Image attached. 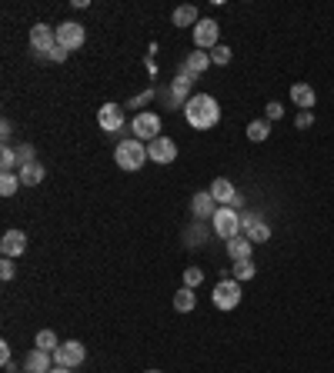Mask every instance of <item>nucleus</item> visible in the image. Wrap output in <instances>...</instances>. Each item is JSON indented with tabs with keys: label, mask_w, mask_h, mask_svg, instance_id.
Instances as JSON below:
<instances>
[{
	"label": "nucleus",
	"mask_w": 334,
	"mask_h": 373,
	"mask_svg": "<svg viewBox=\"0 0 334 373\" xmlns=\"http://www.w3.org/2000/svg\"><path fill=\"white\" fill-rule=\"evenodd\" d=\"M184 117L194 130H211L221 120V104L214 100L211 93H194L187 104H184Z\"/></svg>",
	"instance_id": "nucleus-1"
},
{
	"label": "nucleus",
	"mask_w": 334,
	"mask_h": 373,
	"mask_svg": "<svg viewBox=\"0 0 334 373\" xmlns=\"http://www.w3.org/2000/svg\"><path fill=\"white\" fill-rule=\"evenodd\" d=\"M114 160H117V167H121V170L134 174V170H140V167L147 164V144H140L137 137L121 140V144H117V150H114Z\"/></svg>",
	"instance_id": "nucleus-2"
},
{
	"label": "nucleus",
	"mask_w": 334,
	"mask_h": 373,
	"mask_svg": "<svg viewBox=\"0 0 334 373\" xmlns=\"http://www.w3.org/2000/svg\"><path fill=\"white\" fill-rule=\"evenodd\" d=\"M211 230L224 240V243L234 237H241V213L234 207H217V213L211 217Z\"/></svg>",
	"instance_id": "nucleus-3"
},
{
	"label": "nucleus",
	"mask_w": 334,
	"mask_h": 373,
	"mask_svg": "<svg viewBox=\"0 0 334 373\" xmlns=\"http://www.w3.org/2000/svg\"><path fill=\"white\" fill-rule=\"evenodd\" d=\"M131 134L140 140V144H151L161 137V114L154 110H140L134 120H131Z\"/></svg>",
	"instance_id": "nucleus-4"
},
{
	"label": "nucleus",
	"mask_w": 334,
	"mask_h": 373,
	"mask_svg": "<svg viewBox=\"0 0 334 373\" xmlns=\"http://www.w3.org/2000/svg\"><path fill=\"white\" fill-rule=\"evenodd\" d=\"M241 237H247L254 247H258V243H268V240H271V227L261 220V213L244 210L241 213Z\"/></svg>",
	"instance_id": "nucleus-5"
},
{
	"label": "nucleus",
	"mask_w": 334,
	"mask_h": 373,
	"mask_svg": "<svg viewBox=\"0 0 334 373\" xmlns=\"http://www.w3.org/2000/svg\"><path fill=\"white\" fill-rule=\"evenodd\" d=\"M84 40H87L84 24H77V20H64V24H57V47H64L67 54L80 50V47H84Z\"/></svg>",
	"instance_id": "nucleus-6"
},
{
	"label": "nucleus",
	"mask_w": 334,
	"mask_h": 373,
	"mask_svg": "<svg viewBox=\"0 0 334 373\" xmlns=\"http://www.w3.org/2000/svg\"><path fill=\"white\" fill-rule=\"evenodd\" d=\"M217 40H221V24L214 17H201L198 27H194V47L211 54L214 47H217Z\"/></svg>",
	"instance_id": "nucleus-7"
},
{
	"label": "nucleus",
	"mask_w": 334,
	"mask_h": 373,
	"mask_svg": "<svg viewBox=\"0 0 334 373\" xmlns=\"http://www.w3.org/2000/svg\"><path fill=\"white\" fill-rule=\"evenodd\" d=\"M211 300L217 310H234V307L241 303V284H238L234 277H231V280H221V284L214 287Z\"/></svg>",
	"instance_id": "nucleus-8"
},
{
	"label": "nucleus",
	"mask_w": 334,
	"mask_h": 373,
	"mask_svg": "<svg viewBox=\"0 0 334 373\" xmlns=\"http://www.w3.org/2000/svg\"><path fill=\"white\" fill-rule=\"evenodd\" d=\"M84 360H87V350H84L80 340H67V344H61L54 350V363H57V367H67V370H77Z\"/></svg>",
	"instance_id": "nucleus-9"
},
{
	"label": "nucleus",
	"mask_w": 334,
	"mask_h": 373,
	"mask_svg": "<svg viewBox=\"0 0 334 373\" xmlns=\"http://www.w3.org/2000/svg\"><path fill=\"white\" fill-rule=\"evenodd\" d=\"M97 123H101V130L104 134H121L127 117H124V107L121 104H104L97 110Z\"/></svg>",
	"instance_id": "nucleus-10"
},
{
	"label": "nucleus",
	"mask_w": 334,
	"mask_h": 373,
	"mask_svg": "<svg viewBox=\"0 0 334 373\" xmlns=\"http://www.w3.org/2000/svg\"><path fill=\"white\" fill-rule=\"evenodd\" d=\"M147 160L154 164H174L177 160V144L170 140V137H157L147 144Z\"/></svg>",
	"instance_id": "nucleus-11"
},
{
	"label": "nucleus",
	"mask_w": 334,
	"mask_h": 373,
	"mask_svg": "<svg viewBox=\"0 0 334 373\" xmlns=\"http://www.w3.org/2000/svg\"><path fill=\"white\" fill-rule=\"evenodd\" d=\"M211 197L214 200H217V204H221V207H241L244 200H241V194H238V190H234V183H231L228 177H217L211 183Z\"/></svg>",
	"instance_id": "nucleus-12"
},
{
	"label": "nucleus",
	"mask_w": 334,
	"mask_h": 373,
	"mask_svg": "<svg viewBox=\"0 0 334 373\" xmlns=\"http://www.w3.org/2000/svg\"><path fill=\"white\" fill-rule=\"evenodd\" d=\"M31 47L37 54H50L57 47V27H47V24H34L31 27Z\"/></svg>",
	"instance_id": "nucleus-13"
},
{
	"label": "nucleus",
	"mask_w": 334,
	"mask_h": 373,
	"mask_svg": "<svg viewBox=\"0 0 334 373\" xmlns=\"http://www.w3.org/2000/svg\"><path fill=\"white\" fill-rule=\"evenodd\" d=\"M27 250V234L24 230H7L3 237H0V254L7 257V260H14Z\"/></svg>",
	"instance_id": "nucleus-14"
},
{
	"label": "nucleus",
	"mask_w": 334,
	"mask_h": 373,
	"mask_svg": "<svg viewBox=\"0 0 334 373\" xmlns=\"http://www.w3.org/2000/svg\"><path fill=\"white\" fill-rule=\"evenodd\" d=\"M54 367H57V363H54V353L37 350V347H34L31 353L24 357V373H50Z\"/></svg>",
	"instance_id": "nucleus-15"
},
{
	"label": "nucleus",
	"mask_w": 334,
	"mask_h": 373,
	"mask_svg": "<svg viewBox=\"0 0 334 373\" xmlns=\"http://www.w3.org/2000/svg\"><path fill=\"white\" fill-rule=\"evenodd\" d=\"M208 67H211V54H208V50H194V54H187V57H184L181 74H187L191 80H194V77H201Z\"/></svg>",
	"instance_id": "nucleus-16"
},
{
	"label": "nucleus",
	"mask_w": 334,
	"mask_h": 373,
	"mask_svg": "<svg viewBox=\"0 0 334 373\" xmlns=\"http://www.w3.org/2000/svg\"><path fill=\"white\" fill-rule=\"evenodd\" d=\"M191 210H194L198 220H208V217L217 213V200L211 197V190H201V194H194V200H191Z\"/></svg>",
	"instance_id": "nucleus-17"
},
{
	"label": "nucleus",
	"mask_w": 334,
	"mask_h": 373,
	"mask_svg": "<svg viewBox=\"0 0 334 373\" xmlns=\"http://www.w3.org/2000/svg\"><path fill=\"white\" fill-rule=\"evenodd\" d=\"M191 77L187 74H177L174 77V84H170V107H181V104H187L191 100Z\"/></svg>",
	"instance_id": "nucleus-18"
},
{
	"label": "nucleus",
	"mask_w": 334,
	"mask_h": 373,
	"mask_svg": "<svg viewBox=\"0 0 334 373\" xmlns=\"http://www.w3.org/2000/svg\"><path fill=\"white\" fill-rule=\"evenodd\" d=\"M291 100H294V107H301V110H314L318 93H314L311 84H294V87H291Z\"/></svg>",
	"instance_id": "nucleus-19"
},
{
	"label": "nucleus",
	"mask_w": 334,
	"mask_h": 373,
	"mask_svg": "<svg viewBox=\"0 0 334 373\" xmlns=\"http://www.w3.org/2000/svg\"><path fill=\"white\" fill-rule=\"evenodd\" d=\"M251 254H254V243L247 237H234L228 240V257L238 264V260H251Z\"/></svg>",
	"instance_id": "nucleus-20"
},
{
	"label": "nucleus",
	"mask_w": 334,
	"mask_h": 373,
	"mask_svg": "<svg viewBox=\"0 0 334 373\" xmlns=\"http://www.w3.org/2000/svg\"><path fill=\"white\" fill-rule=\"evenodd\" d=\"M17 177H20V183H24V187H37V183L47 177V170H44V164H37V160H34V164L20 167V174H17Z\"/></svg>",
	"instance_id": "nucleus-21"
},
{
	"label": "nucleus",
	"mask_w": 334,
	"mask_h": 373,
	"mask_svg": "<svg viewBox=\"0 0 334 373\" xmlns=\"http://www.w3.org/2000/svg\"><path fill=\"white\" fill-rule=\"evenodd\" d=\"M170 20H174V27H198V7H191V3H184V7H177L174 14H170Z\"/></svg>",
	"instance_id": "nucleus-22"
},
{
	"label": "nucleus",
	"mask_w": 334,
	"mask_h": 373,
	"mask_svg": "<svg viewBox=\"0 0 334 373\" xmlns=\"http://www.w3.org/2000/svg\"><path fill=\"white\" fill-rule=\"evenodd\" d=\"M194 307H198V297H194V290H191V287H181V290L174 294V310H177V314H191Z\"/></svg>",
	"instance_id": "nucleus-23"
},
{
	"label": "nucleus",
	"mask_w": 334,
	"mask_h": 373,
	"mask_svg": "<svg viewBox=\"0 0 334 373\" xmlns=\"http://www.w3.org/2000/svg\"><path fill=\"white\" fill-rule=\"evenodd\" d=\"M271 137V120H251L247 123V140L251 144H264Z\"/></svg>",
	"instance_id": "nucleus-24"
},
{
	"label": "nucleus",
	"mask_w": 334,
	"mask_h": 373,
	"mask_svg": "<svg viewBox=\"0 0 334 373\" xmlns=\"http://www.w3.org/2000/svg\"><path fill=\"white\" fill-rule=\"evenodd\" d=\"M231 277H234L238 284H244V280H254V277H258L254 260H238V264H234V270H231Z\"/></svg>",
	"instance_id": "nucleus-25"
},
{
	"label": "nucleus",
	"mask_w": 334,
	"mask_h": 373,
	"mask_svg": "<svg viewBox=\"0 0 334 373\" xmlns=\"http://www.w3.org/2000/svg\"><path fill=\"white\" fill-rule=\"evenodd\" d=\"M34 347H37V350H47V353H54V350L61 347V340H57V333H54V330H41V333H37V340H34Z\"/></svg>",
	"instance_id": "nucleus-26"
},
{
	"label": "nucleus",
	"mask_w": 334,
	"mask_h": 373,
	"mask_svg": "<svg viewBox=\"0 0 334 373\" xmlns=\"http://www.w3.org/2000/svg\"><path fill=\"white\" fill-rule=\"evenodd\" d=\"M17 167H20V157H17V150H10V147L0 150V170H3V174H14Z\"/></svg>",
	"instance_id": "nucleus-27"
},
{
	"label": "nucleus",
	"mask_w": 334,
	"mask_h": 373,
	"mask_svg": "<svg viewBox=\"0 0 334 373\" xmlns=\"http://www.w3.org/2000/svg\"><path fill=\"white\" fill-rule=\"evenodd\" d=\"M20 187H24V183H20V177H17V174H3V177H0V194H3V197H14Z\"/></svg>",
	"instance_id": "nucleus-28"
},
{
	"label": "nucleus",
	"mask_w": 334,
	"mask_h": 373,
	"mask_svg": "<svg viewBox=\"0 0 334 373\" xmlns=\"http://www.w3.org/2000/svg\"><path fill=\"white\" fill-rule=\"evenodd\" d=\"M211 63H217V67H228V63H231V50H228V47H224V44L214 47V50H211Z\"/></svg>",
	"instance_id": "nucleus-29"
},
{
	"label": "nucleus",
	"mask_w": 334,
	"mask_h": 373,
	"mask_svg": "<svg viewBox=\"0 0 334 373\" xmlns=\"http://www.w3.org/2000/svg\"><path fill=\"white\" fill-rule=\"evenodd\" d=\"M201 280H204V270H201V267H187V270H184V287H191V290H194Z\"/></svg>",
	"instance_id": "nucleus-30"
},
{
	"label": "nucleus",
	"mask_w": 334,
	"mask_h": 373,
	"mask_svg": "<svg viewBox=\"0 0 334 373\" xmlns=\"http://www.w3.org/2000/svg\"><path fill=\"white\" fill-rule=\"evenodd\" d=\"M281 117H284V104L271 100V104L264 107V120H271V123H274V120H281Z\"/></svg>",
	"instance_id": "nucleus-31"
},
{
	"label": "nucleus",
	"mask_w": 334,
	"mask_h": 373,
	"mask_svg": "<svg viewBox=\"0 0 334 373\" xmlns=\"http://www.w3.org/2000/svg\"><path fill=\"white\" fill-rule=\"evenodd\" d=\"M311 123H314V110H301V114L294 117V127H298V130H307Z\"/></svg>",
	"instance_id": "nucleus-32"
},
{
	"label": "nucleus",
	"mask_w": 334,
	"mask_h": 373,
	"mask_svg": "<svg viewBox=\"0 0 334 373\" xmlns=\"http://www.w3.org/2000/svg\"><path fill=\"white\" fill-rule=\"evenodd\" d=\"M0 277H3V280H7V284H10V280H14V277H17V267H14V260H7V257H3V260H0Z\"/></svg>",
	"instance_id": "nucleus-33"
},
{
	"label": "nucleus",
	"mask_w": 334,
	"mask_h": 373,
	"mask_svg": "<svg viewBox=\"0 0 334 373\" xmlns=\"http://www.w3.org/2000/svg\"><path fill=\"white\" fill-rule=\"evenodd\" d=\"M17 157H20V167H24V164H34V147H31V144H20Z\"/></svg>",
	"instance_id": "nucleus-34"
},
{
	"label": "nucleus",
	"mask_w": 334,
	"mask_h": 373,
	"mask_svg": "<svg viewBox=\"0 0 334 373\" xmlns=\"http://www.w3.org/2000/svg\"><path fill=\"white\" fill-rule=\"evenodd\" d=\"M0 137H3V147H10V137H14V123H10V120L0 123Z\"/></svg>",
	"instance_id": "nucleus-35"
},
{
	"label": "nucleus",
	"mask_w": 334,
	"mask_h": 373,
	"mask_svg": "<svg viewBox=\"0 0 334 373\" xmlns=\"http://www.w3.org/2000/svg\"><path fill=\"white\" fill-rule=\"evenodd\" d=\"M47 57L54 60V63H64V60H67V50H64V47H54V50H50Z\"/></svg>",
	"instance_id": "nucleus-36"
},
{
	"label": "nucleus",
	"mask_w": 334,
	"mask_h": 373,
	"mask_svg": "<svg viewBox=\"0 0 334 373\" xmlns=\"http://www.w3.org/2000/svg\"><path fill=\"white\" fill-rule=\"evenodd\" d=\"M151 97H154V90H144V93H140V97H134V100H131L127 107H144L147 100H151Z\"/></svg>",
	"instance_id": "nucleus-37"
},
{
	"label": "nucleus",
	"mask_w": 334,
	"mask_h": 373,
	"mask_svg": "<svg viewBox=\"0 0 334 373\" xmlns=\"http://www.w3.org/2000/svg\"><path fill=\"white\" fill-rule=\"evenodd\" d=\"M0 360H3V367H7V363H14V353H10V344H0Z\"/></svg>",
	"instance_id": "nucleus-38"
},
{
	"label": "nucleus",
	"mask_w": 334,
	"mask_h": 373,
	"mask_svg": "<svg viewBox=\"0 0 334 373\" xmlns=\"http://www.w3.org/2000/svg\"><path fill=\"white\" fill-rule=\"evenodd\" d=\"M50 373H74V370H67V367H54Z\"/></svg>",
	"instance_id": "nucleus-39"
},
{
	"label": "nucleus",
	"mask_w": 334,
	"mask_h": 373,
	"mask_svg": "<svg viewBox=\"0 0 334 373\" xmlns=\"http://www.w3.org/2000/svg\"><path fill=\"white\" fill-rule=\"evenodd\" d=\"M144 373H161V370H144Z\"/></svg>",
	"instance_id": "nucleus-40"
}]
</instances>
